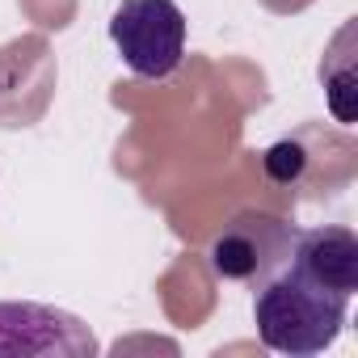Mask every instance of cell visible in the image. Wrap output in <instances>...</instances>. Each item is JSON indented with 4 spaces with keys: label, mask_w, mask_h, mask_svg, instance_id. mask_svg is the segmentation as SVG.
Masks as SVG:
<instances>
[{
    "label": "cell",
    "mask_w": 358,
    "mask_h": 358,
    "mask_svg": "<svg viewBox=\"0 0 358 358\" xmlns=\"http://www.w3.org/2000/svg\"><path fill=\"white\" fill-rule=\"evenodd\" d=\"M358 291V236L341 224L299 228L291 262L253 295L257 337L274 354H324L350 316Z\"/></svg>",
    "instance_id": "cell-1"
},
{
    "label": "cell",
    "mask_w": 358,
    "mask_h": 358,
    "mask_svg": "<svg viewBox=\"0 0 358 358\" xmlns=\"http://www.w3.org/2000/svg\"><path fill=\"white\" fill-rule=\"evenodd\" d=\"M110 43L139 80H169L186 59V13L177 0H122L110 17Z\"/></svg>",
    "instance_id": "cell-2"
},
{
    "label": "cell",
    "mask_w": 358,
    "mask_h": 358,
    "mask_svg": "<svg viewBox=\"0 0 358 358\" xmlns=\"http://www.w3.org/2000/svg\"><path fill=\"white\" fill-rule=\"evenodd\" d=\"M295 236L299 228L287 224L282 215L270 211H241L232 224H224L207 249V266L215 278L224 282H245V287H262L266 278H274L291 253H295Z\"/></svg>",
    "instance_id": "cell-3"
},
{
    "label": "cell",
    "mask_w": 358,
    "mask_h": 358,
    "mask_svg": "<svg viewBox=\"0 0 358 358\" xmlns=\"http://www.w3.org/2000/svg\"><path fill=\"white\" fill-rule=\"evenodd\" d=\"M89 358L97 354V337L89 333V324L72 312L47 308V303H30V299H9L0 303V358Z\"/></svg>",
    "instance_id": "cell-4"
}]
</instances>
